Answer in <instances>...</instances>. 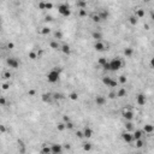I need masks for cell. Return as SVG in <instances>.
I'll return each instance as SVG.
<instances>
[{"instance_id":"cell-1","label":"cell","mask_w":154,"mask_h":154,"mask_svg":"<svg viewBox=\"0 0 154 154\" xmlns=\"http://www.w3.org/2000/svg\"><path fill=\"white\" fill-rule=\"evenodd\" d=\"M59 78H60V70L57 69V68L52 69L47 73V81L49 83H57L59 81Z\"/></svg>"},{"instance_id":"cell-2","label":"cell","mask_w":154,"mask_h":154,"mask_svg":"<svg viewBox=\"0 0 154 154\" xmlns=\"http://www.w3.org/2000/svg\"><path fill=\"white\" fill-rule=\"evenodd\" d=\"M108 63H110V71H117L123 66V61L119 58H113Z\"/></svg>"},{"instance_id":"cell-3","label":"cell","mask_w":154,"mask_h":154,"mask_svg":"<svg viewBox=\"0 0 154 154\" xmlns=\"http://www.w3.org/2000/svg\"><path fill=\"white\" fill-rule=\"evenodd\" d=\"M58 11H59V13L61 14L63 17H69L71 14L70 7H69L68 4H60V5L58 6Z\"/></svg>"},{"instance_id":"cell-4","label":"cell","mask_w":154,"mask_h":154,"mask_svg":"<svg viewBox=\"0 0 154 154\" xmlns=\"http://www.w3.org/2000/svg\"><path fill=\"white\" fill-rule=\"evenodd\" d=\"M6 64L10 66V68H12V69H18L19 68V60H17L16 58H7L6 59Z\"/></svg>"},{"instance_id":"cell-5","label":"cell","mask_w":154,"mask_h":154,"mask_svg":"<svg viewBox=\"0 0 154 154\" xmlns=\"http://www.w3.org/2000/svg\"><path fill=\"white\" fill-rule=\"evenodd\" d=\"M123 117H124V119H126L128 122H132V119H134V113L131 110H129V108H124L123 110Z\"/></svg>"},{"instance_id":"cell-6","label":"cell","mask_w":154,"mask_h":154,"mask_svg":"<svg viewBox=\"0 0 154 154\" xmlns=\"http://www.w3.org/2000/svg\"><path fill=\"white\" fill-rule=\"evenodd\" d=\"M51 152H52V154H61L63 153V146L58 144V143H53L51 146Z\"/></svg>"},{"instance_id":"cell-7","label":"cell","mask_w":154,"mask_h":154,"mask_svg":"<svg viewBox=\"0 0 154 154\" xmlns=\"http://www.w3.org/2000/svg\"><path fill=\"white\" fill-rule=\"evenodd\" d=\"M122 139H123V141H125L126 143H131V142H134V141H132V135H131V132H129V131H126V132H123V134H122Z\"/></svg>"},{"instance_id":"cell-8","label":"cell","mask_w":154,"mask_h":154,"mask_svg":"<svg viewBox=\"0 0 154 154\" xmlns=\"http://www.w3.org/2000/svg\"><path fill=\"white\" fill-rule=\"evenodd\" d=\"M131 135H132V141L141 140L142 136H143V131H142V130H135Z\"/></svg>"},{"instance_id":"cell-9","label":"cell","mask_w":154,"mask_h":154,"mask_svg":"<svg viewBox=\"0 0 154 154\" xmlns=\"http://www.w3.org/2000/svg\"><path fill=\"white\" fill-rule=\"evenodd\" d=\"M82 132H83V137H85V139H90V137L93 136V130H92V128H89V126H85Z\"/></svg>"},{"instance_id":"cell-10","label":"cell","mask_w":154,"mask_h":154,"mask_svg":"<svg viewBox=\"0 0 154 154\" xmlns=\"http://www.w3.org/2000/svg\"><path fill=\"white\" fill-rule=\"evenodd\" d=\"M94 48H95L98 52H102V51L107 49V48H106V46L104 45V42H101V41H96V42H95V45H94Z\"/></svg>"},{"instance_id":"cell-11","label":"cell","mask_w":154,"mask_h":154,"mask_svg":"<svg viewBox=\"0 0 154 154\" xmlns=\"http://www.w3.org/2000/svg\"><path fill=\"white\" fill-rule=\"evenodd\" d=\"M98 14H99V17H100V21H106V19L108 18V16H110L108 11H106V10H102V11H100Z\"/></svg>"},{"instance_id":"cell-12","label":"cell","mask_w":154,"mask_h":154,"mask_svg":"<svg viewBox=\"0 0 154 154\" xmlns=\"http://www.w3.org/2000/svg\"><path fill=\"white\" fill-rule=\"evenodd\" d=\"M95 102H96L98 106H104V105L106 104V99L104 98V96H101V95H98V96L95 98Z\"/></svg>"},{"instance_id":"cell-13","label":"cell","mask_w":154,"mask_h":154,"mask_svg":"<svg viewBox=\"0 0 154 154\" xmlns=\"http://www.w3.org/2000/svg\"><path fill=\"white\" fill-rule=\"evenodd\" d=\"M136 101H137V104H139L140 106H143V105L146 104V96H144L143 94H139V95L136 96Z\"/></svg>"},{"instance_id":"cell-14","label":"cell","mask_w":154,"mask_h":154,"mask_svg":"<svg viewBox=\"0 0 154 154\" xmlns=\"http://www.w3.org/2000/svg\"><path fill=\"white\" fill-rule=\"evenodd\" d=\"M60 51H61L64 54L69 56V54H70V52H71L70 46H69V45H61V47H60Z\"/></svg>"},{"instance_id":"cell-15","label":"cell","mask_w":154,"mask_h":154,"mask_svg":"<svg viewBox=\"0 0 154 154\" xmlns=\"http://www.w3.org/2000/svg\"><path fill=\"white\" fill-rule=\"evenodd\" d=\"M52 99H53V96H52L51 93H48V94L46 93V94L42 95V101H43V102H47V104H48V102H52Z\"/></svg>"},{"instance_id":"cell-16","label":"cell","mask_w":154,"mask_h":154,"mask_svg":"<svg viewBox=\"0 0 154 154\" xmlns=\"http://www.w3.org/2000/svg\"><path fill=\"white\" fill-rule=\"evenodd\" d=\"M153 131H154L153 125H151V124H147V125H144V129H143V134H152Z\"/></svg>"},{"instance_id":"cell-17","label":"cell","mask_w":154,"mask_h":154,"mask_svg":"<svg viewBox=\"0 0 154 154\" xmlns=\"http://www.w3.org/2000/svg\"><path fill=\"white\" fill-rule=\"evenodd\" d=\"M116 95H117V98H124L126 95V90L124 88H120V89L116 93Z\"/></svg>"},{"instance_id":"cell-18","label":"cell","mask_w":154,"mask_h":154,"mask_svg":"<svg viewBox=\"0 0 154 154\" xmlns=\"http://www.w3.org/2000/svg\"><path fill=\"white\" fill-rule=\"evenodd\" d=\"M49 46H51V48H53V49H60V47H61V45L58 41H51Z\"/></svg>"},{"instance_id":"cell-19","label":"cell","mask_w":154,"mask_h":154,"mask_svg":"<svg viewBox=\"0 0 154 154\" xmlns=\"http://www.w3.org/2000/svg\"><path fill=\"white\" fill-rule=\"evenodd\" d=\"M76 6L80 7V10H85L87 2H85V1H77V2H76Z\"/></svg>"},{"instance_id":"cell-20","label":"cell","mask_w":154,"mask_h":154,"mask_svg":"<svg viewBox=\"0 0 154 154\" xmlns=\"http://www.w3.org/2000/svg\"><path fill=\"white\" fill-rule=\"evenodd\" d=\"M135 17H136V18H142V17H144V10H142V9H137V10H136V14H135Z\"/></svg>"},{"instance_id":"cell-21","label":"cell","mask_w":154,"mask_h":154,"mask_svg":"<svg viewBox=\"0 0 154 154\" xmlns=\"http://www.w3.org/2000/svg\"><path fill=\"white\" fill-rule=\"evenodd\" d=\"M93 39H95L96 41H101V39H102L101 33H99V31H94V33H93Z\"/></svg>"},{"instance_id":"cell-22","label":"cell","mask_w":154,"mask_h":154,"mask_svg":"<svg viewBox=\"0 0 154 154\" xmlns=\"http://www.w3.org/2000/svg\"><path fill=\"white\" fill-rule=\"evenodd\" d=\"M111 80H112V78H111L110 76H105V77H102V83L106 84V85L108 87L110 83H111Z\"/></svg>"},{"instance_id":"cell-23","label":"cell","mask_w":154,"mask_h":154,"mask_svg":"<svg viewBox=\"0 0 154 154\" xmlns=\"http://www.w3.org/2000/svg\"><path fill=\"white\" fill-rule=\"evenodd\" d=\"M132 53H134V51H132V48H130V47H128V48L124 49V56L125 57H131Z\"/></svg>"},{"instance_id":"cell-24","label":"cell","mask_w":154,"mask_h":154,"mask_svg":"<svg viewBox=\"0 0 154 154\" xmlns=\"http://www.w3.org/2000/svg\"><path fill=\"white\" fill-rule=\"evenodd\" d=\"M83 149L85 152H89V151H92V143L90 142H85L83 144Z\"/></svg>"},{"instance_id":"cell-25","label":"cell","mask_w":154,"mask_h":154,"mask_svg":"<svg viewBox=\"0 0 154 154\" xmlns=\"http://www.w3.org/2000/svg\"><path fill=\"white\" fill-rule=\"evenodd\" d=\"M40 33H41L42 35H48V34L51 33V29L48 28V27H43V28L41 29V31H40Z\"/></svg>"},{"instance_id":"cell-26","label":"cell","mask_w":154,"mask_h":154,"mask_svg":"<svg viewBox=\"0 0 154 154\" xmlns=\"http://www.w3.org/2000/svg\"><path fill=\"white\" fill-rule=\"evenodd\" d=\"M51 147H48V146H43V148H42V154H51Z\"/></svg>"},{"instance_id":"cell-27","label":"cell","mask_w":154,"mask_h":154,"mask_svg":"<svg viewBox=\"0 0 154 154\" xmlns=\"http://www.w3.org/2000/svg\"><path fill=\"white\" fill-rule=\"evenodd\" d=\"M143 141H142V139L141 140H137V141H135V146H136V148H142L143 147Z\"/></svg>"},{"instance_id":"cell-28","label":"cell","mask_w":154,"mask_h":154,"mask_svg":"<svg viewBox=\"0 0 154 154\" xmlns=\"http://www.w3.org/2000/svg\"><path fill=\"white\" fill-rule=\"evenodd\" d=\"M92 19H93V22H96V23L101 22V21H100V17H99V14H98V13L92 14Z\"/></svg>"},{"instance_id":"cell-29","label":"cell","mask_w":154,"mask_h":154,"mask_svg":"<svg viewBox=\"0 0 154 154\" xmlns=\"http://www.w3.org/2000/svg\"><path fill=\"white\" fill-rule=\"evenodd\" d=\"M107 61H108V60H107L106 58H100V59H99V65H100V66H104Z\"/></svg>"},{"instance_id":"cell-30","label":"cell","mask_w":154,"mask_h":154,"mask_svg":"<svg viewBox=\"0 0 154 154\" xmlns=\"http://www.w3.org/2000/svg\"><path fill=\"white\" fill-rule=\"evenodd\" d=\"M57 129H58L59 131H63V130H65V123H58Z\"/></svg>"},{"instance_id":"cell-31","label":"cell","mask_w":154,"mask_h":154,"mask_svg":"<svg viewBox=\"0 0 154 154\" xmlns=\"http://www.w3.org/2000/svg\"><path fill=\"white\" fill-rule=\"evenodd\" d=\"M69 98H70L71 100H73V101H75V100H77V99H78V94L73 92V93H71L70 95H69Z\"/></svg>"},{"instance_id":"cell-32","label":"cell","mask_w":154,"mask_h":154,"mask_svg":"<svg viewBox=\"0 0 154 154\" xmlns=\"http://www.w3.org/2000/svg\"><path fill=\"white\" fill-rule=\"evenodd\" d=\"M129 19H130V23H131L132 25H135V24L137 23V18H136L135 16H131V17H130Z\"/></svg>"},{"instance_id":"cell-33","label":"cell","mask_w":154,"mask_h":154,"mask_svg":"<svg viewBox=\"0 0 154 154\" xmlns=\"http://www.w3.org/2000/svg\"><path fill=\"white\" fill-rule=\"evenodd\" d=\"M29 58H30L31 60H35V59L37 58V53H35V52H30V53H29Z\"/></svg>"},{"instance_id":"cell-34","label":"cell","mask_w":154,"mask_h":154,"mask_svg":"<svg viewBox=\"0 0 154 154\" xmlns=\"http://www.w3.org/2000/svg\"><path fill=\"white\" fill-rule=\"evenodd\" d=\"M117 85H118V82H117L116 80H111V83H110L108 87H111V88H116Z\"/></svg>"},{"instance_id":"cell-35","label":"cell","mask_w":154,"mask_h":154,"mask_svg":"<svg viewBox=\"0 0 154 154\" xmlns=\"http://www.w3.org/2000/svg\"><path fill=\"white\" fill-rule=\"evenodd\" d=\"M53 7V4L52 2H46V5H45V10H51Z\"/></svg>"},{"instance_id":"cell-36","label":"cell","mask_w":154,"mask_h":154,"mask_svg":"<svg viewBox=\"0 0 154 154\" xmlns=\"http://www.w3.org/2000/svg\"><path fill=\"white\" fill-rule=\"evenodd\" d=\"M2 76H4V78H6V80H9V78H11V72H9V71H5Z\"/></svg>"},{"instance_id":"cell-37","label":"cell","mask_w":154,"mask_h":154,"mask_svg":"<svg viewBox=\"0 0 154 154\" xmlns=\"http://www.w3.org/2000/svg\"><path fill=\"white\" fill-rule=\"evenodd\" d=\"M119 82L122 84H125L126 83V77L125 76H119Z\"/></svg>"},{"instance_id":"cell-38","label":"cell","mask_w":154,"mask_h":154,"mask_svg":"<svg viewBox=\"0 0 154 154\" xmlns=\"http://www.w3.org/2000/svg\"><path fill=\"white\" fill-rule=\"evenodd\" d=\"M125 126H126V129L130 131V130H132V122H128L125 124Z\"/></svg>"},{"instance_id":"cell-39","label":"cell","mask_w":154,"mask_h":154,"mask_svg":"<svg viewBox=\"0 0 154 154\" xmlns=\"http://www.w3.org/2000/svg\"><path fill=\"white\" fill-rule=\"evenodd\" d=\"M65 129H73V124L71 122H68L65 123Z\"/></svg>"},{"instance_id":"cell-40","label":"cell","mask_w":154,"mask_h":154,"mask_svg":"<svg viewBox=\"0 0 154 154\" xmlns=\"http://www.w3.org/2000/svg\"><path fill=\"white\" fill-rule=\"evenodd\" d=\"M54 36H56V39H61V37H63V34H61L60 31H56V33H54Z\"/></svg>"},{"instance_id":"cell-41","label":"cell","mask_w":154,"mask_h":154,"mask_svg":"<svg viewBox=\"0 0 154 154\" xmlns=\"http://www.w3.org/2000/svg\"><path fill=\"white\" fill-rule=\"evenodd\" d=\"M52 96H53V99H54V100H58V99H61V94H58V93H56V94H52Z\"/></svg>"},{"instance_id":"cell-42","label":"cell","mask_w":154,"mask_h":154,"mask_svg":"<svg viewBox=\"0 0 154 154\" xmlns=\"http://www.w3.org/2000/svg\"><path fill=\"white\" fill-rule=\"evenodd\" d=\"M7 48H9V49H13V48H14V43H13V42H9V43H7Z\"/></svg>"},{"instance_id":"cell-43","label":"cell","mask_w":154,"mask_h":154,"mask_svg":"<svg viewBox=\"0 0 154 154\" xmlns=\"http://www.w3.org/2000/svg\"><path fill=\"white\" fill-rule=\"evenodd\" d=\"M76 136H77L78 139H83V132H82V131H77V132H76Z\"/></svg>"},{"instance_id":"cell-44","label":"cell","mask_w":154,"mask_h":154,"mask_svg":"<svg viewBox=\"0 0 154 154\" xmlns=\"http://www.w3.org/2000/svg\"><path fill=\"white\" fill-rule=\"evenodd\" d=\"M80 16L81 17H85L87 16V11L85 10H80Z\"/></svg>"},{"instance_id":"cell-45","label":"cell","mask_w":154,"mask_h":154,"mask_svg":"<svg viewBox=\"0 0 154 154\" xmlns=\"http://www.w3.org/2000/svg\"><path fill=\"white\" fill-rule=\"evenodd\" d=\"M102 68H104V70H107V71H110V63L107 61V63H106V64H105V65H104Z\"/></svg>"},{"instance_id":"cell-46","label":"cell","mask_w":154,"mask_h":154,"mask_svg":"<svg viewBox=\"0 0 154 154\" xmlns=\"http://www.w3.org/2000/svg\"><path fill=\"white\" fill-rule=\"evenodd\" d=\"M45 5H46V2H43V1L39 2V9H41V10H45Z\"/></svg>"},{"instance_id":"cell-47","label":"cell","mask_w":154,"mask_h":154,"mask_svg":"<svg viewBox=\"0 0 154 154\" xmlns=\"http://www.w3.org/2000/svg\"><path fill=\"white\" fill-rule=\"evenodd\" d=\"M0 105H1V106H5V105H6V100H5V98H0Z\"/></svg>"},{"instance_id":"cell-48","label":"cell","mask_w":154,"mask_h":154,"mask_svg":"<svg viewBox=\"0 0 154 154\" xmlns=\"http://www.w3.org/2000/svg\"><path fill=\"white\" fill-rule=\"evenodd\" d=\"M108 98H110V99H114V98H117V95H116V93H114V92H111V93L108 94Z\"/></svg>"},{"instance_id":"cell-49","label":"cell","mask_w":154,"mask_h":154,"mask_svg":"<svg viewBox=\"0 0 154 154\" xmlns=\"http://www.w3.org/2000/svg\"><path fill=\"white\" fill-rule=\"evenodd\" d=\"M9 88H10V83H4L2 84V89H4V90H7Z\"/></svg>"},{"instance_id":"cell-50","label":"cell","mask_w":154,"mask_h":154,"mask_svg":"<svg viewBox=\"0 0 154 154\" xmlns=\"http://www.w3.org/2000/svg\"><path fill=\"white\" fill-rule=\"evenodd\" d=\"M35 93H36V92H35V90H34V89H31V90H29V95H30V96H34V95H35Z\"/></svg>"},{"instance_id":"cell-51","label":"cell","mask_w":154,"mask_h":154,"mask_svg":"<svg viewBox=\"0 0 154 154\" xmlns=\"http://www.w3.org/2000/svg\"><path fill=\"white\" fill-rule=\"evenodd\" d=\"M63 119H64V123H68V122H70V118H69L68 116H64V118H63Z\"/></svg>"},{"instance_id":"cell-52","label":"cell","mask_w":154,"mask_h":154,"mask_svg":"<svg viewBox=\"0 0 154 154\" xmlns=\"http://www.w3.org/2000/svg\"><path fill=\"white\" fill-rule=\"evenodd\" d=\"M46 21H47V22H51V21H52V16H46Z\"/></svg>"},{"instance_id":"cell-53","label":"cell","mask_w":154,"mask_h":154,"mask_svg":"<svg viewBox=\"0 0 154 154\" xmlns=\"http://www.w3.org/2000/svg\"><path fill=\"white\" fill-rule=\"evenodd\" d=\"M5 130H6V129H5V126L0 125V131H1V132H5Z\"/></svg>"},{"instance_id":"cell-54","label":"cell","mask_w":154,"mask_h":154,"mask_svg":"<svg viewBox=\"0 0 154 154\" xmlns=\"http://www.w3.org/2000/svg\"><path fill=\"white\" fill-rule=\"evenodd\" d=\"M64 148H66V149H70L71 146L69 144V143H65V146H64Z\"/></svg>"},{"instance_id":"cell-55","label":"cell","mask_w":154,"mask_h":154,"mask_svg":"<svg viewBox=\"0 0 154 154\" xmlns=\"http://www.w3.org/2000/svg\"><path fill=\"white\" fill-rule=\"evenodd\" d=\"M0 29H1V21H0Z\"/></svg>"},{"instance_id":"cell-56","label":"cell","mask_w":154,"mask_h":154,"mask_svg":"<svg viewBox=\"0 0 154 154\" xmlns=\"http://www.w3.org/2000/svg\"><path fill=\"white\" fill-rule=\"evenodd\" d=\"M135 154H141V153H135Z\"/></svg>"},{"instance_id":"cell-57","label":"cell","mask_w":154,"mask_h":154,"mask_svg":"<svg viewBox=\"0 0 154 154\" xmlns=\"http://www.w3.org/2000/svg\"><path fill=\"white\" fill-rule=\"evenodd\" d=\"M51 154H52V153H51Z\"/></svg>"}]
</instances>
